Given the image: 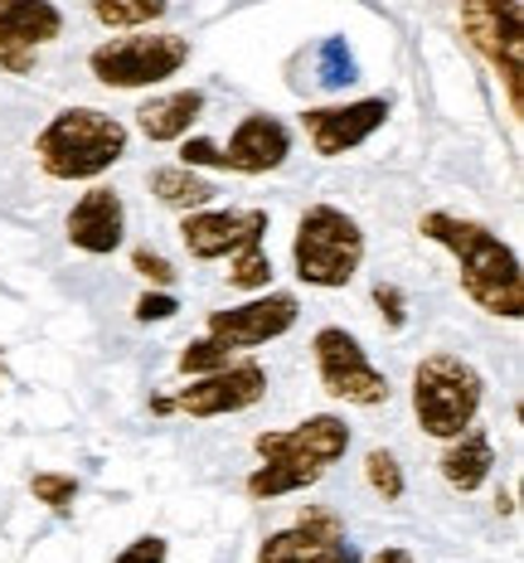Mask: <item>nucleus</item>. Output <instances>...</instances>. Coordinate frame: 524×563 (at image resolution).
<instances>
[{
  "label": "nucleus",
  "mask_w": 524,
  "mask_h": 563,
  "mask_svg": "<svg viewBox=\"0 0 524 563\" xmlns=\"http://www.w3.org/2000/svg\"><path fill=\"white\" fill-rule=\"evenodd\" d=\"M253 448H258L263 462L267 456H287V462L321 466L325 472V466L341 462L349 452V428H345V418H335V413H316V418L297 422V428H287V432H263Z\"/></svg>",
  "instance_id": "14"
},
{
  "label": "nucleus",
  "mask_w": 524,
  "mask_h": 563,
  "mask_svg": "<svg viewBox=\"0 0 524 563\" xmlns=\"http://www.w3.org/2000/svg\"><path fill=\"white\" fill-rule=\"evenodd\" d=\"M316 374H321V389L331 398H345V404H359V408H379L389 404V374H379L369 365L365 345H359L349 331L341 325H321L316 340Z\"/></svg>",
  "instance_id": "7"
},
{
  "label": "nucleus",
  "mask_w": 524,
  "mask_h": 563,
  "mask_svg": "<svg viewBox=\"0 0 524 563\" xmlns=\"http://www.w3.org/2000/svg\"><path fill=\"white\" fill-rule=\"evenodd\" d=\"M132 267H136V273H142L146 282H156V287H170V282H175V267H170L160 253H150V249H136V253H132Z\"/></svg>",
  "instance_id": "29"
},
{
  "label": "nucleus",
  "mask_w": 524,
  "mask_h": 563,
  "mask_svg": "<svg viewBox=\"0 0 524 563\" xmlns=\"http://www.w3.org/2000/svg\"><path fill=\"white\" fill-rule=\"evenodd\" d=\"M389 112H393V98H359V102H345V108L301 112V126H306L316 156H345V151L365 146L389 122Z\"/></svg>",
  "instance_id": "13"
},
{
  "label": "nucleus",
  "mask_w": 524,
  "mask_h": 563,
  "mask_svg": "<svg viewBox=\"0 0 524 563\" xmlns=\"http://www.w3.org/2000/svg\"><path fill=\"white\" fill-rule=\"evenodd\" d=\"M369 563H417V559L408 554V549H399V544H383V549H379V554L369 559Z\"/></svg>",
  "instance_id": "31"
},
{
  "label": "nucleus",
  "mask_w": 524,
  "mask_h": 563,
  "mask_svg": "<svg viewBox=\"0 0 524 563\" xmlns=\"http://www.w3.org/2000/svg\"><path fill=\"white\" fill-rule=\"evenodd\" d=\"M185 146H180V166H190V170H200V166H214V170H224V151L214 146V141H204V136H180Z\"/></svg>",
  "instance_id": "26"
},
{
  "label": "nucleus",
  "mask_w": 524,
  "mask_h": 563,
  "mask_svg": "<svg viewBox=\"0 0 524 563\" xmlns=\"http://www.w3.org/2000/svg\"><path fill=\"white\" fill-rule=\"evenodd\" d=\"M301 316V301L291 291H263L228 311H209V335L224 340L228 350H258L267 340H282Z\"/></svg>",
  "instance_id": "9"
},
{
  "label": "nucleus",
  "mask_w": 524,
  "mask_h": 563,
  "mask_svg": "<svg viewBox=\"0 0 524 563\" xmlns=\"http://www.w3.org/2000/svg\"><path fill=\"white\" fill-rule=\"evenodd\" d=\"M461 34L505 84L510 112L524 117V15L520 0H461Z\"/></svg>",
  "instance_id": "5"
},
{
  "label": "nucleus",
  "mask_w": 524,
  "mask_h": 563,
  "mask_svg": "<svg viewBox=\"0 0 524 563\" xmlns=\"http://www.w3.org/2000/svg\"><path fill=\"white\" fill-rule=\"evenodd\" d=\"M321 476H325L321 466H301V462H287V456H267L258 472L248 476V496L253 500H277V496H291V490L316 486Z\"/></svg>",
  "instance_id": "20"
},
{
  "label": "nucleus",
  "mask_w": 524,
  "mask_h": 563,
  "mask_svg": "<svg viewBox=\"0 0 524 563\" xmlns=\"http://www.w3.org/2000/svg\"><path fill=\"white\" fill-rule=\"evenodd\" d=\"M64 34V10L54 0H0V68L30 74L34 54Z\"/></svg>",
  "instance_id": "12"
},
{
  "label": "nucleus",
  "mask_w": 524,
  "mask_h": 563,
  "mask_svg": "<svg viewBox=\"0 0 524 563\" xmlns=\"http://www.w3.org/2000/svg\"><path fill=\"white\" fill-rule=\"evenodd\" d=\"M291 156V132L277 117H267V112H248L238 122V132L228 136V146H224V170L233 175H267V170H277L282 161Z\"/></svg>",
  "instance_id": "16"
},
{
  "label": "nucleus",
  "mask_w": 524,
  "mask_h": 563,
  "mask_svg": "<svg viewBox=\"0 0 524 563\" xmlns=\"http://www.w3.org/2000/svg\"><path fill=\"white\" fill-rule=\"evenodd\" d=\"M228 282H233V287H243V291H267V282H272V257L263 253V243H258V249L233 253Z\"/></svg>",
  "instance_id": "24"
},
{
  "label": "nucleus",
  "mask_w": 524,
  "mask_h": 563,
  "mask_svg": "<svg viewBox=\"0 0 524 563\" xmlns=\"http://www.w3.org/2000/svg\"><path fill=\"white\" fill-rule=\"evenodd\" d=\"M486 404V379L461 355H427L413 369V418L427 438H457Z\"/></svg>",
  "instance_id": "4"
},
{
  "label": "nucleus",
  "mask_w": 524,
  "mask_h": 563,
  "mask_svg": "<svg viewBox=\"0 0 524 563\" xmlns=\"http://www.w3.org/2000/svg\"><path fill=\"white\" fill-rule=\"evenodd\" d=\"M263 394H267V369L258 360H228V365L209 374H194L190 389H180V398H170V404L190 418H228L263 404Z\"/></svg>",
  "instance_id": "8"
},
{
  "label": "nucleus",
  "mask_w": 524,
  "mask_h": 563,
  "mask_svg": "<svg viewBox=\"0 0 524 563\" xmlns=\"http://www.w3.org/2000/svg\"><path fill=\"white\" fill-rule=\"evenodd\" d=\"M126 156V126L98 108H64L34 136V161L49 180H98Z\"/></svg>",
  "instance_id": "2"
},
{
  "label": "nucleus",
  "mask_w": 524,
  "mask_h": 563,
  "mask_svg": "<svg viewBox=\"0 0 524 563\" xmlns=\"http://www.w3.org/2000/svg\"><path fill=\"white\" fill-rule=\"evenodd\" d=\"M263 233H267V209H190L180 219L185 249H190V257H200V263L258 249Z\"/></svg>",
  "instance_id": "10"
},
{
  "label": "nucleus",
  "mask_w": 524,
  "mask_h": 563,
  "mask_svg": "<svg viewBox=\"0 0 524 563\" xmlns=\"http://www.w3.org/2000/svg\"><path fill=\"white\" fill-rule=\"evenodd\" d=\"M228 360H233V350L224 345V340L204 335V340H194V345H185V355H180V374H209V369L228 365Z\"/></svg>",
  "instance_id": "25"
},
{
  "label": "nucleus",
  "mask_w": 524,
  "mask_h": 563,
  "mask_svg": "<svg viewBox=\"0 0 524 563\" xmlns=\"http://www.w3.org/2000/svg\"><path fill=\"white\" fill-rule=\"evenodd\" d=\"M442 481H447L451 490H461V496H471V490L486 486V476L495 472V448L491 438H486L481 428H461L457 438H447V452H442Z\"/></svg>",
  "instance_id": "17"
},
{
  "label": "nucleus",
  "mask_w": 524,
  "mask_h": 563,
  "mask_svg": "<svg viewBox=\"0 0 524 563\" xmlns=\"http://www.w3.org/2000/svg\"><path fill=\"white\" fill-rule=\"evenodd\" d=\"M150 413L166 418V413H175V404H170V398H150Z\"/></svg>",
  "instance_id": "32"
},
{
  "label": "nucleus",
  "mask_w": 524,
  "mask_h": 563,
  "mask_svg": "<svg viewBox=\"0 0 524 563\" xmlns=\"http://www.w3.org/2000/svg\"><path fill=\"white\" fill-rule=\"evenodd\" d=\"M166 554H170L166 539H160V534H142V539H132V544H126L112 563H166Z\"/></svg>",
  "instance_id": "27"
},
{
  "label": "nucleus",
  "mask_w": 524,
  "mask_h": 563,
  "mask_svg": "<svg viewBox=\"0 0 524 563\" xmlns=\"http://www.w3.org/2000/svg\"><path fill=\"white\" fill-rule=\"evenodd\" d=\"M175 311H180V301H175L170 291H146V297L136 301V321H170Z\"/></svg>",
  "instance_id": "30"
},
{
  "label": "nucleus",
  "mask_w": 524,
  "mask_h": 563,
  "mask_svg": "<svg viewBox=\"0 0 524 563\" xmlns=\"http://www.w3.org/2000/svg\"><path fill=\"white\" fill-rule=\"evenodd\" d=\"M417 233L423 239L442 243L461 267V291L476 301L486 316H500V321H520L524 316V277H520V253L510 243H500L486 224L476 219H457L447 209H433V214L417 219Z\"/></svg>",
  "instance_id": "1"
},
{
  "label": "nucleus",
  "mask_w": 524,
  "mask_h": 563,
  "mask_svg": "<svg viewBox=\"0 0 524 563\" xmlns=\"http://www.w3.org/2000/svg\"><path fill=\"white\" fill-rule=\"evenodd\" d=\"M200 112H204V92L180 88V92H166V98L142 102L136 126L146 132V141H180V136H190V126L200 122Z\"/></svg>",
  "instance_id": "18"
},
{
  "label": "nucleus",
  "mask_w": 524,
  "mask_h": 563,
  "mask_svg": "<svg viewBox=\"0 0 524 563\" xmlns=\"http://www.w3.org/2000/svg\"><path fill=\"white\" fill-rule=\"evenodd\" d=\"M359 263H365V229L355 214L335 205H311L297 219V239H291V267L306 287H345L355 282Z\"/></svg>",
  "instance_id": "3"
},
{
  "label": "nucleus",
  "mask_w": 524,
  "mask_h": 563,
  "mask_svg": "<svg viewBox=\"0 0 524 563\" xmlns=\"http://www.w3.org/2000/svg\"><path fill=\"white\" fill-rule=\"evenodd\" d=\"M190 64V40L185 34H132V40H108L88 54V68L102 88H156Z\"/></svg>",
  "instance_id": "6"
},
{
  "label": "nucleus",
  "mask_w": 524,
  "mask_h": 563,
  "mask_svg": "<svg viewBox=\"0 0 524 563\" xmlns=\"http://www.w3.org/2000/svg\"><path fill=\"white\" fill-rule=\"evenodd\" d=\"M30 490H34V500H40V506H49L54 515H68V510H74V500H78V481L68 476V472H40V476H30Z\"/></svg>",
  "instance_id": "23"
},
{
  "label": "nucleus",
  "mask_w": 524,
  "mask_h": 563,
  "mask_svg": "<svg viewBox=\"0 0 524 563\" xmlns=\"http://www.w3.org/2000/svg\"><path fill=\"white\" fill-rule=\"evenodd\" d=\"M365 481L379 490L383 500H389V506H399L403 490H408L403 466H399V456H393L389 448H369V456H365Z\"/></svg>",
  "instance_id": "22"
},
{
  "label": "nucleus",
  "mask_w": 524,
  "mask_h": 563,
  "mask_svg": "<svg viewBox=\"0 0 524 563\" xmlns=\"http://www.w3.org/2000/svg\"><path fill=\"white\" fill-rule=\"evenodd\" d=\"M150 195H156L166 209H180V214H190V209L214 205L219 185L204 180V175L190 170V166H160V170H150Z\"/></svg>",
  "instance_id": "19"
},
{
  "label": "nucleus",
  "mask_w": 524,
  "mask_h": 563,
  "mask_svg": "<svg viewBox=\"0 0 524 563\" xmlns=\"http://www.w3.org/2000/svg\"><path fill=\"white\" fill-rule=\"evenodd\" d=\"M0 379H5V365H0Z\"/></svg>",
  "instance_id": "33"
},
{
  "label": "nucleus",
  "mask_w": 524,
  "mask_h": 563,
  "mask_svg": "<svg viewBox=\"0 0 524 563\" xmlns=\"http://www.w3.org/2000/svg\"><path fill=\"white\" fill-rule=\"evenodd\" d=\"M375 301H379L383 321H389L393 331H403V321H408V301H403V291L393 287V282H379V287H375Z\"/></svg>",
  "instance_id": "28"
},
{
  "label": "nucleus",
  "mask_w": 524,
  "mask_h": 563,
  "mask_svg": "<svg viewBox=\"0 0 524 563\" xmlns=\"http://www.w3.org/2000/svg\"><path fill=\"white\" fill-rule=\"evenodd\" d=\"M258 563H355L345 544V520L335 510H301L291 530L263 539Z\"/></svg>",
  "instance_id": "11"
},
{
  "label": "nucleus",
  "mask_w": 524,
  "mask_h": 563,
  "mask_svg": "<svg viewBox=\"0 0 524 563\" xmlns=\"http://www.w3.org/2000/svg\"><path fill=\"white\" fill-rule=\"evenodd\" d=\"M126 239V205L122 195L108 190V185H92V190L74 205L68 214V243L78 253H92V257H108L122 249Z\"/></svg>",
  "instance_id": "15"
},
{
  "label": "nucleus",
  "mask_w": 524,
  "mask_h": 563,
  "mask_svg": "<svg viewBox=\"0 0 524 563\" xmlns=\"http://www.w3.org/2000/svg\"><path fill=\"white\" fill-rule=\"evenodd\" d=\"M102 30H142L170 10V0H88Z\"/></svg>",
  "instance_id": "21"
}]
</instances>
